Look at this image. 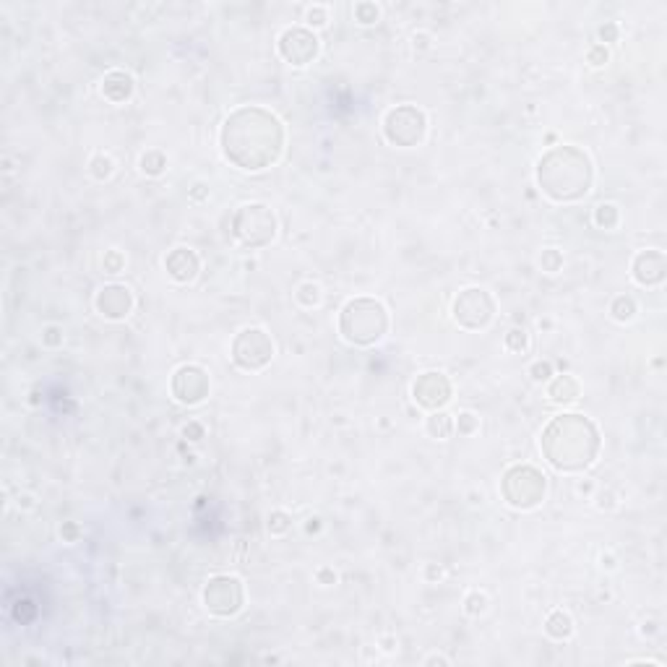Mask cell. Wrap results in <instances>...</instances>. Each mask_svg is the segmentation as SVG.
I'll return each mask as SVG.
<instances>
[{"label": "cell", "instance_id": "obj_1", "mask_svg": "<svg viewBox=\"0 0 667 667\" xmlns=\"http://www.w3.org/2000/svg\"><path fill=\"white\" fill-rule=\"evenodd\" d=\"M347 310H350L352 315H357V326L347 329V336H350V339H354V342H371V339H378V336H381V331H378V329L368 326V318L383 315V308H381V306L371 303V310H368V315H362L360 303H352V306H347Z\"/></svg>", "mask_w": 667, "mask_h": 667}, {"label": "cell", "instance_id": "obj_2", "mask_svg": "<svg viewBox=\"0 0 667 667\" xmlns=\"http://www.w3.org/2000/svg\"><path fill=\"white\" fill-rule=\"evenodd\" d=\"M547 631H550L553 636H568V633H571V620L558 612V615H553V618H550V629H547Z\"/></svg>", "mask_w": 667, "mask_h": 667}]
</instances>
